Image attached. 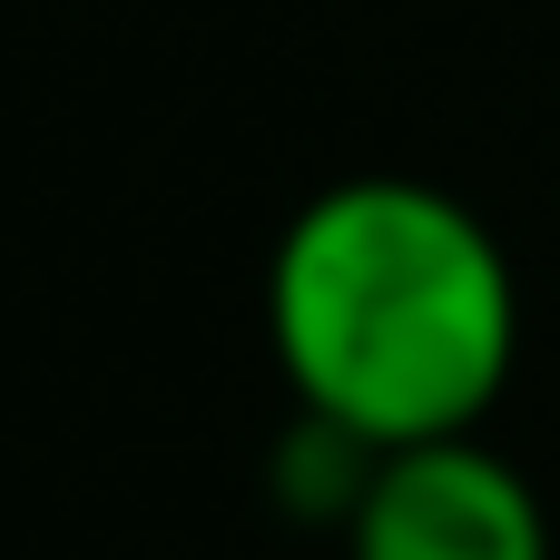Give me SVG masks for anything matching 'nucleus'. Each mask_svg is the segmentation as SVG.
<instances>
[{
  "label": "nucleus",
  "mask_w": 560,
  "mask_h": 560,
  "mask_svg": "<svg viewBox=\"0 0 560 560\" xmlns=\"http://www.w3.org/2000/svg\"><path fill=\"white\" fill-rule=\"evenodd\" d=\"M354 560H551V532L512 463L443 433L384 453L354 502Z\"/></svg>",
  "instance_id": "obj_2"
},
{
  "label": "nucleus",
  "mask_w": 560,
  "mask_h": 560,
  "mask_svg": "<svg viewBox=\"0 0 560 560\" xmlns=\"http://www.w3.org/2000/svg\"><path fill=\"white\" fill-rule=\"evenodd\" d=\"M266 325L295 394L335 433L394 453L463 433L502 394L522 305L502 246L453 197L364 177L285 226L266 276Z\"/></svg>",
  "instance_id": "obj_1"
}]
</instances>
